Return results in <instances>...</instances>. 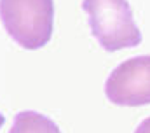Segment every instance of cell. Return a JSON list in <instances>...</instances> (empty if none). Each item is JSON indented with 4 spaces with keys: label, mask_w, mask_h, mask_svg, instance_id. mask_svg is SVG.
Wrapping results in <instances>:
<instances>
[{
    "label": "cell",
    "mask_w": 150,
    "mask_h": 133,
    "mask_svg": "<svg viewBox=\"0 0 150 133\" xmlns=\"http://www.w3.org/2000/svg\"><path fill=\"white\" fill-rule=\"evenodd\" d=\"M0 19L9 37L28 51L44 47L54 28L52 0H0Z\"/></svg>",
    "instance_id": "6da1fadb"
},
{
    "label": "cell",
    "mask_w": 150,
    "mask_h": 133,
    "mask_svg": "<svg viewBox=\"0 0 150 133\" xmlns=\"http://www.w3.org/2000/svg\"><path fill=\"white\" fill-rule=\"evenodd\" d=\"M82 9L89 16L93 37L105 51L113 53L142 44L143 37L127 0H84Z\"/></svg>",
    "instance_id": "7a4b0ae2"
},
{
    "label": "cell",
    "mask_w": 150,
    "mask_h": 133,
    "mask_svg": "<svg viewBox=\"0 0 150 133\" xmlns=\"http://www.w3.org/2000/svg\"><path fill=\"white\" fill-rule=\"evenodd\" d=\"M105 95L120 107L150 103V54L129 58L115 66L105 82Z\"/></svg>",
    "instance_id": "3957f363"
},
{
    "label": "cell",
    "mask_w": 150,
    "mask_h": 133,
    "mask_svg": "<svg viewBox=\"0 0 150 133\" xmlns=\"http://www.w3.org/2000/svg\"><path fill=\"white\" fill-rule=\"evenodd\" d=\"M9 133H61V130L51 117L35 110H23L14 116Z\"/></svg>",
    "instance_id": "277c9868"
},
{
    "label": "cell",
    "mask_w": 150,
    "mask_h": 133,
    "mask_svg": "<svg viewBox=\"0 0 150 133\" xmlns=\"http://www.w3.org/2000/svg\"><path fill=\"white\" fill-rule=\"evenodd\" d=\"M134 133H150V117L143 119V121L138 124V128L134 130Z\"/></svg>",
    "instance_id": "5b68a950"
},
{
    "label": "cell",
    "mask_w": 150,
    "mask_h": 133,
    "mask_svg": "<svg viewBox=\"0 0 150 133\" xmlns=\"http://www.w3.org/2000/svg\"><path fill=\"white\" fill-rule=\"evenodd\" d=\"M4 123H5V119H4V116L0 114V128H2V124H4Z\"/></svg>",
    "instance_id": "8992f818"
}]
</instances>
